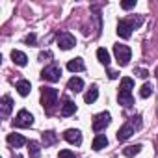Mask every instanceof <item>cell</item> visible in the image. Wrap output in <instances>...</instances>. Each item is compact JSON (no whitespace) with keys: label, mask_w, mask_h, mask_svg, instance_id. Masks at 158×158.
<instances>
[{"label":"cell","mask_w":158,"mask_h":158,"mask_svg":"<svg viewBox=\"0 0 158 158\" xmlns=\"http://www.w3.org/2000/svg\"><path fill=\"white\" fill-rule=\"evenodd\" d=\"M110 121H112L110 112H101V114H97V115L93 117L91 127H93V130H95V132H102V130L110 125Z\"/></svg>","instance_id":"8992f818"},{"label":"cell","mask_w":158,"mask_h":158,"mask_svg":"<svg viewBox=\"0 0 158 158\" xmlns=\"http://www.w3.org/2000/svg\"><path fill=\"white\" fill-rule=\"evenodd\" d=\"M8 143H10L11 147L19 149V147H23V145H24V143H28V141H26L21 134H15V132H13V134H8Z\"/></svg>","instance_id":"9a60e30c"},{"label":"cell","mask_w":158,"mask_h":158,"mask_svg":"<svg viewBox=\"0 0 158 158\" xmlns=\"http://www.w3.org/2000/svg\"><path fill=\"white\" fill-rule=\"evenodd\" d=\"M41 78L47 82H58L61 78V67L52 63V65H47L43 71H41Z\"/></svg>","instance_id":"5b68a950"},{"label":"cell","mask_w":158,"mask_h":158,"mask_svg":"<svg viewBox=\"0 0 158 158\" xmlns=\"http://www.w3.org/2000/svg\"><path fill=\"white\" fill-rule=\"evenodd\" d=\"M152 91H154L152 84H151V82H147V84H143V86H141V89H139V95H141L143 99H147V97H151V95H152Z\"/></svg>","instance_id":"cb8c5ba5"},{"label":"cell","mask_w":158,"mask_h":158,"mask_svg":"<svg viewBox=\"0 0 158 158\" xmlns=\"http://www.w3.org/2000/svg\"><path fill=\"white\" fill-rule=\"evenodd\" d=\"M97 58H99V61L104 65V67H108L110 65V54H108V50L106 48H97Z\"/></svg>","instance_id":"44dd1931"},{"label":"cell","mask_w":158,"mask_h":158,"mask_svg":"<svg viewBox=\"0 0 158 158\" xmlns=\"http://www.w3.org/2000/svg\"><path fill=\"white\" fill-rule=\"evenodd\" d=\"M67 89L69 91H74V93L82 91L84 89V80H82V78H78V76H73L71 80L67 82Z\"/></svg>","instance_id":"8fae6325"},{"label":"cell","mask_w":158,"mask_h":158,"mask_svg":"<svg viewBox=\"0 0 158 158\" xmlns=\"http://www.w3.org/2000/svg\"><path fill=\"white\" fill-rule=\"evenodd\" d=\"M108 76H110V78H117V73H115V71H108Z\"/></svg>","instance_id":"f546056e"},{"label":"cell","mask_w":158,"mask_h":158,"mask_svg":"<svg viewBox=\"0 0 158 158\" xmlns=\"http://www.w3.org/2000/svg\"><path fill=\"white\" fill-rule=\"evenodd\" d=\"M99 99V89H97V86H91L88 91H86V95H84V101L88 102V104H91V102H95Z\"/></svg>","instance_id":"ffe728a7"},{"label":"cell","mask_w":158,"mask_h":158,"mask_svg":"<svg viewBox=\"0 0 158 158\" xmlns=\"http://www.w3.org/2000/svg\"><path fill=\"white\" fill-rule=\"evenodd\" d=\"M143 23V17H136V19H121L117 23V35L123 39H128L132 35V30L139 28Z\"/></svg>","instance_id":"6da1fadb"},{"label":"cell","mask_w":158,"mask_h":158,"mask_svg":"<svg viewBox=\"0 0 158 158\" xmlns=\"http://www.w3.org/2000/svg\"><path fill=\"white\" fill-rule=\"evenodd\" d=\"M74 45H76V39H74L73 34H69V32H61V34L58 35V47H60L61 50H69V48H73Z\"/></svg>","instance_id":"ba28073f"},{"label":"cell","mask_w":158,"mask_h":158,"mask_svg":"<svg viewBox=\"0 0 158 158\" xmlns=\"http://www.w3.org/2000/svg\"><path fill=\"white\" fill-rule=\"evenodd\" d=\"M28 154H30V158H39L41 149H39L37 141H28Z\"/></svg>","instance_id":"7402d4cb"},{"label":"cell","mask_w":158,"mask_h":158,"mask_svg":"<svg viewBox=\"0 0 158 158\" xmlns=\"http://www.w3.org/2000/svg\"><path fill=\"white\" fill-rule=\"evenodd\" d=\"M11 60H13V63L21 65V67H24V65L28 63L26 54H24V52H21V50H11Z\"/></svg>","instance_id":"2e32d148"},{"label":"cell","mask_w":158,"mask_h":158,"mask_svg":"<svg viewBox=\"0 0 158 158\" xmlns=\"http://www.w3.org/2000/svg\"><path fill=\"white\" fill-rule=\"evenodd\" d=\"M15 88H17V91H19L21 97H26V95L30 93V89H32V84H30L28 80H19Z\"/></svg>","instance_id":"d6986e66"},{"label":"cell","mask_w":158,"mask_h":158,"mask_svg":"<svg viewBox=\"0 0 158 158\" xmlns=\"http://www.w3.org/2000/svg\"><path fill=\"white\" fill-rule=\"evenodd\" d=\"M58 158H74V152L69 151V149H61L60 154H58Z\"/></svg>","instance_id":"484cf974"},{"label":"cell","mask_w":158,"mask_h":158,"mask_svg":"<svg viewBox=\"0 0 158 158\" xmlns=\"http://www.w3.org/2000/svg\"><path fill=\"white\" fill-rule=\"evenodd\" d=\"M117 101H119V104H121V106H125V108H130V106H134V97H132V93H130V91L119 89Z\"/></svg>","instance_id":"30bf717a"},{"label":"cell","mask_w":158,"mask_h":158,"mask_svg":"<svg viewBox=\"0 0 158 158\" xmlns=\"http://www.w3.org/2000/svg\"><path fill=\"white\" fill-rule=\"evenodd\" d=\"M141 127V117L139 115H136V117H130V121L128 123H125L119 130H117V141H127L132 134H134V130L136 128H139Z\"/></svg>","instance_id":"3957f363"},{"label":"cell","mask_w":158,"mask_h":158,"mask_svg":"<svg viewBox=\"0 0 158 158\" xmlns=\"http://www.w3.org/2000/svg\"><path fill=\"white\" fill-rule=\"evenodd\" d=\"M67 69H69L71 73H80V71H84V69H86L84 60H82V58H74V60H71V61L67 63Z\"/></svg>","instance_id":"7c38bea8"},{"label":"cell","mask_w":158,"mask_h":158,"mask_svg":"<svg viewBox=\"0 0 158 158\" xmlns=\"http://www.w3.org/2000/svg\"><path fill=\"white\" fill-rule=\"evenodd\" d=\"M134 88V80L132 78H128V76H125V78H121V86H119V89H125V91H130Z\"/></svg>","instance_id":"d4e9b609"},{"label":"cell","mask_w":158,"mask_h":158,"mask_svg":"<svg viewBox=\"0 0 158 158\" xmlns=\"http://www.w3.org/2000/svg\"><path fill=\"white\" fill-rule=\"evenodd\" d=\"M28 45H34L35 43V34H30V35H26V39H24Z\"/></svg>","instance_id":"f1b7e54d"},{"label":"cell","mask_w":158,"mask_h":158,"mask_svg":"<svg viewBox=\"0 0 158 158\" xmlns=\"http://www.w3.org/2000/svg\"><path fill=\"white\" fill-rule=\"evenodd\" d=\"M139 151H141V145H139V143H136V145L125 147V149H123V154H125V156H128V158H132V156H136Z\"/></svg>","instance_id":"603a6c76"},{"label":"cell","mask_w":158,"mask_h":158,"mask_svg":"<svg viewBox=\"0 0 158 158\" xmlns=\"http://www.w3.org/2000/svg\"><path fill=\"white\" fill-rule=\"evenodd\" d=\"M63 138H65V141H69V143H73V145H80V143H82V134H80V130H76V128L65 130V132H63Z\"/></svg>","instance_id":"9c48e42d"},{"label":"cell","mask_w":158,"mask_h":158,"mask_svg":"<svg viewBox=\"0 0 158 158\" xmlns=\"http://www.w3.org/2000/svg\"><path fill=\"white\" fill-rule=\"evenodd\" d=\"M41 104L47 114L54 112V106L58 104V89L54 88H43L41 89Z\"/></svg>","instance_id":"7a4b0ae2"},{"label":"cell","mask_w":158,"mask_h":158,"mask_svg":"<svg viewBox=\"0 0 158 158\" xmlns=\"http://www.w3.org/2000/svg\"><path fill=\"white\" fill-rule=\"evenodd\" d=\"M134 6H136V0H125V2H121L123 10H132Z\"/></svg>","instance_id":"4316f807"},{"label":"cell","mask_w":158,"mask_h":158,"mask_svg":"<svg viewBox=\"0 0 158 158\" xmlns=\"http://www.w3.org/2000/svg\"><path fill=\"white\" fill-rule=\"evenodd\" d=\"M154 74H156V78H158V67H156V71H154Z\"/></svg>","instance_id":"4dcf8cb0"},{"label":"cell","mask_w":158,"mask_h":158,"mask_svg":"<svg viewBox=\"0 0 158 158\" xmlns=\"http://www.w3.org/2000/svg\"><path fill=\"white\" fill-rule=\"evenodd\" d=\"M106 145H108V138H106L104 134H97V138H95L93 143H91L93 151H101V149H104Z\"/></svg>","instance_id":"ac0fdd59"},{"label":"cell","mask_w":158,"mask_h":158,"mask_svg":"<svg viewBox=\"0 0 158 158\" xmlns=\"http://www.w3.org/2000/svg\"><path fill=\"white\" fill-rule=\"evenodd\" d=\"M136 73H138L139 78H147L149 76V71H145V69H136Z\"/></svg>","instance_id":"83f0119b"},{"label":"cell","mask_w":158,"mask_h":158,"mask_svg":"<svg viewBox=\"0 0 158 158\" xmlns=\"http://www.w3.org/2000/svg\"><path fill=\"white\" fill-rule=\"evenodd\" d=\"M0 106H2V117H8L13 110V101L10 95H4L2 97V102H0Z\"/></svg>","instance_id":"4fadbf2b"},{"label":"cell","mask_w":158,"mask_h":158,"mask_svg":"<svg viewBox=\"0 0 158 158\" xmlns=\"http://www.w3.org/2000/svg\"><path fill=\"white\" fill-rule=\"evenodd\" d=\"M13 125H15L17 128H30V127L34 125V117H32V114H30L28 110H21V112L17 114V117L13 119Z\"/></svg>","instance_id":"52a82bcc"},{"label":"cell","mask_w":158,"mask_h":158,"mask_svg":"<svg viewBox=\"0 0 158 158\" xmlns=\"http://www.w3.org/2000/svg\"><path fill=\"white\" fill-rule=\"evenodd\" d=\"M76 112V104L73 102V101H69V99H63V104H61V115L63 117H69V115H73Z\"/></svg>","instance_id":"5bb4252c"},{"label":"cell","mask_w":158,"mask_h":158,"mask_svg":"<svg viewBox=\"0 0 158 158\" xmlns=\"http://www.w3.org/2000/svg\"><path fill=\"white\" fill-rule=\"evenodd\" d=\"M114 54H115V60H117V63H119L121 67L128 65V61H130V58H132V50H130L127 45H115V47H114Z\"/></svg>","instance_id":"277c9868"},{"label":"cell","mask_w":158,"mask_h":158,"mask_svg":"<svg viewBox=\"0 0 158 158\" xmlns=\"http://www.w3.org/2000/svg\"><path fill=\"white\" fill-rule=\"evenodd\" d=\"M41 139H43L45 147H48V145H54V143L58 141V134H56L54 130H47V132H43Z\"/></svg>","instance_id":"e0dca14e"}]
</instances>
